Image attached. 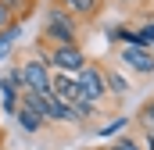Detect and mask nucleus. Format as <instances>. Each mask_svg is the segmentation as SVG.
I'll list each match as a JSON object with an SVG mask.
<instances>
[{
    "label": "nucleus",
    "instance_id": "nucleus-17",
    "mask_svg": "<svg viewBox=\"0 0 154 150\" xmlns=\"http://www.w3.org/2000/svg\"><path fill=\"white\" fill-rule=\"evenodd\" d=\"M0 150H4V129H0Z\"/></svg>",
    "mask_w": 154,
    "mask_h": 150
},
{
    "label": "nucleus",
    "instance_id": "nucleus-14",
    "mask_svg": "<svg viewBox=\"0 0 154 150\" xmlns=\"http://www.w3.org/2000/svg\"><path fill=\"white\" fill-rule=\"evenodd\" d=\"M18 32H22V25H7V29L0 32V54L11 46V39H18Z\"/></svg>",
    "mask_w": 154,
    "mask_h": 150
},
{
    "label": "nucleus",
    "instance_id": "nucleus-1",
    "mask_svg": "<svg viewBox=\"0 0 154 150\" xmlns=\"http://www.w3.org/2000/svg\"><path fill=\"white\" fill-rule=\"evenodd\" d=\"M90 25H82L75 14H68L65 7H57L54 0L43 7V22H39L36 46H54V43H82V32Z\"/></svg>",
    "mask_w": 154,
    "mask_h": 150
},
{
    "label": "nucleus",
    "instance_id": "nucleus-10",
    "mask_svg": "<svg viewBox=\"0 0 154 150\" xmlns=\"http://www.w3.org/2000/svg\"><path fill=\"white\" fill-rule=\"evenodd\" d=\"M14 122H18L29 136H36V132H43V129H47V118H43V114H36L32 107H25V104H18V107H14Z\"/></svg>",
    "mask_w": 154,
    "mask_h": 150
},
{
    "label": "nucleus",
    "instance_id": "nucleus-9",
    "mask_svg": "<svg viewBox=\"0 0 154 150\" xmlns=\"http://www.w3.org/2000/svg\"><path fill=\"white\" fill-rule=\"evenodd\" d=\"M104 79H108V97H111L115 104H122V100L129 97V82H125V75L104 61Z\"/></svg>",
    "mask_w": 154,
    "mask_h": 150
},
{
    "label": "nucleus",
    "instance_id": "nucleus-6",
    "mask_svg": "<svg viewBox=\"0 0 154 150\" xmlns=\"http://www.w3.org/2000/svg\"><path fill=\"white\" fill-rule=\"evenodd\" d=\"M50 93H54V97H57L61 104H68V107L82 100V89H79V79H75L72 72H54V75H50Z\"/></svg>",
    "mask_w": 154,
    "mask_h": 150
},
{
    "label": "nucleus",
    "instance_id": "nucleus-7",
    "mask_svg": "<svg viewBox=\"0 0 154 150\" xmlns=\"http://www.w3.org/2000/svg\"><path fill=\"white\" fill-rule=\"evenodd\" d=\"M57 7H65L68 14H75L82 25H93L100 14H104V4L108 0H54Z\"/></svg>",
    "mask_w": 154,
    "mask_h": 150
},
{
    "label": "nucleus",
    "instance_id": "nucleus-11",
    "mask_svg": "<svg viewBox=\"0 0 154 150\" xmlns=\"http://www.w3.org/2000/svg\"><path fill=\"white\" fill-rule=\"evenodd\" d=\"M133 122H136L147 136H154V97L143 104V107H140V111H136V118H133Z\"/></svg>",
    "mask_w": 154,
    "mask_h": 150
},
{
    "label": "nucleus",
    "instance_id": "nucleus-8",
    "mask_svg": "<svg viewBox=\"0 0 154 150\" xmlns=\"http://www.w3.org/2000/svg\"><path fill=\"white\" fill-rule=\"evenodd\" d=\"M36 11V0H0V32L7 25H22Z\"/></svg>",
    "mask_w": 154,
    "mask_h": 150
},
{
    "label": "nucleus",
    "instance_id": "nucleus-2",
    "mask_svg": "<svg viewBox=\"0 0 154 150\" xmlns=\"http://www.w3.org/2000/svg\"><path fill=\"white\" fill-rule=\"evenodd\" d=\"M11 68H14L18 79H22V89H36V93H47V89H50V75H54V68H50V61H47L43 50L32 46V50L14 54Z\"/></svg>",
    "mask_w": 154,
    "mask_h": 150
},
{
    "label": "nucleus",
    "instance_id": "nucleus-3",
    "mask_svg": "<svg viewBox=\"0 0 154 150\" xmlns=\"http://www.w3.org/2000/svg\"><path fill=\"white\" fill-rule=\"evenodd\" d=\"M79 89H82V100L97 104V107H108V79H104V61H86L82 68L75 72Z\"/></svg>",
    "mask_w": 154,
    "mask_h": 150
},
{
    "label": "nucleus",
    "instance_id": "nucleus-15",
    "mask_svg": "<svg viewBox=\"0 0 154 150\" xmlns=\"http://www.w3.org/2000/svg\"><path fill=\"white\" fill-rule=\"evenodd\" d=\"M108 150H140V147H136V140H133V136H125V140H118V143H111Z\"/></svg>",
    "mask_w": 154,
    "mask_h": 150
},
{
    "label": "nucleus",
    "instance_id": "nucleus-12",
    "mask_svg": "<svg viewBox=\"0 0 154 150\" xmlns=\"http://www.w3.org/2000/svg\"><path fill=\"white\" fill-rule=\"evenodd\" d=\"M108 36H111V43H115V46H125V43H133V36H136V32H133V25H115Z\"/></svg>",
    "mask_w": 154,
    "mask_h": 150
},
{
    "label": "nucleus",
    "instance_id": "nucleus-5",
    "mask_svg": "<svg viewBox=\"0 0 154 150\" xmlns=\"http://www.w3.org/2000/svg\"><path fill=\"white\" fill-rule=\"evenodd\" d=\"M118 61L136 75H154V54L151 46H136V43H125L118 46Z\"/></svg>",
    "mask_w": 154,
    "mask_h": 150
},
{
    "label": "nucleus",
    "instance_id": "nucleus-13",
    "mask_svg": "<svg viewBox=\"0 0 154 150\" xmlns=\"http://www.w3.org/2000/svg\"><path fill=\"white\" fill-rule=\"evenodd\" d=\"M133 32H136V36H133V43H136V46H151V43H154V18L147 22V25L133 29Z\"/></svg>",
    "mask_w": 154,
    "mask_h": 150
},
{
    "label": "nucleus",
    "instance_id": "nucleus-16",
    "mask_svg": "<svg viewBox=\"0 0 154 150\" xmlns=\"http://www.w3.org/2000/svg\"><path fill=\"white\" fill-rule=\"evenodd\" d=\"M125 125H129V122H125V118H118L115 125H104V129H100V136H115V132H122Z\"/></svg>",
    "mask_w": 154,
    "mask_h": 150
},
{
    "label": "nucleus",
    "instance_id": "nucleus-4",
    "mask_svg": "<svg viewBox=\"0 0 154 150\" xmlns=\"http://www.w3.org/2000/svg\"><path fill=\"white\" fill-rule=\"evenodd\" d=\"M47 54V61H50V68L54 72H72L75 75L86 61H90V54L82 50V43H54V46H36Z\"/></svg>",
    "mask_w": 154,
    "mask_h": 150
}]
</instances>
